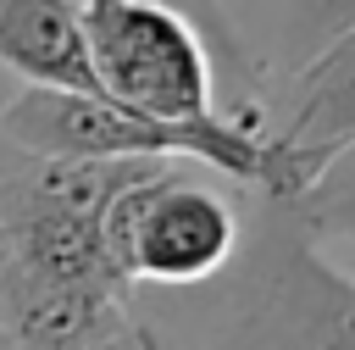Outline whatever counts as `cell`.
Segmentation results:
<instances>
[{"label": "cell", "instance_id": "cell-7", "mask_svg": "<svg viewBox=\"0 0 355 350\" xmlns=\"http://www.w3.org/2000/svg\"><path fill=\"white\" fill-rule=\"evenodd\" d=\"M0 61L22 83L105 94L89 56L83 0H0Z\"/></svg>", "mask_w": 355, "mask_h": 350}, {"label": "cell", "instance_id": "cell-2", "mask_svg": "<svg viewBox=\"0 0 355 350\" xmlns=\"http://www.w3.org/2000/svg\"><path fill=\"white\" fill-rule=\"evenodd\" d=\"M222 278V350H355V256L322 244L283 200L244 228Z\"/></svg>", "mask_w": 355, "mask_h": 350}, {"label": "cell", "instance_id": "cell-10", "mask_svg": "<svg viewBox=\"0 0 355 350\" xmlns=\"http://www.w3.org/2000/svg\"><path fill=\"white\" fill-rule=\"evenodd\" d=\"M311 11H316V17L327 11V39H333L344 22H355V0H311Z\"/></svg>", "mask_w": 355, "mask_h": 350}, {"label": "cell", "instance_id": "cell-6", "mask_svg": "<svg viewBox=\"0 0 355 350\" xmlns=\"http://www.w3.org/2000/svg\"><path fill=\"white\" fill-rule=\"evenodd\" d=\"M355 144V22L322 39L272 94L266 122V200H300L316 172Z\"/></svg>", "mask_w": 355, "mask_h": 350}, {"label": "cell", "instance_id": "cell-14", "mask_svg": "<svg viewBox=\"0 0 355 350\" xmlns=\"http://www.w3.org/2000/svg\"><path fill=\"white\" fill-rule=\"evenodd\" d=\"M0 350H22L17 333H11V322H6V306H0Z\"/></svg>", "mask_w": 355, "mask_h": 350}, {"label": "cell", "instance_id": "cell-11", "mask_svg": "<svg viewBox=\"0 0 355 350\" xmlns=\"http://www.w3.org/2000/svg\"><path fill=\"white\" fill-rule=\"evenodd\" d=\"M83 350H144V339H139V317H133L122 333H111V339H94V344H83Z\"/></svg>", "mask_w": 355, "mask_h": 350}, {"label": "cell", "instance_id": "cell-5", "mask_svg": "<svg viewBox=\"0 0 355 350\" xmlns=\"http://www.w3.org/2000/svg\"><path fill=\"white\" fill-rule=\"evenodd\" d=\"M89 56L111 100L155 117H216L222 72L200 22L166 0H83Z\"/></svg>", "mask_w": 355, "mask_h": 350}, {"label": "cell", "instance_id": "cell-9", "mask_svg": "<svg viewBox=\"0 0 355 350\" xmlns=\"http://www.w3.org/2000/svg\"><path fill=\"white\" fill-rule=\"evenodd\" d=\"M283 206H288L322 244L355 256V144H344V150L316 172V183H311L300 200H283Z\"/></svg>", "mask_w": 355, "mask_h": 350}, {"label": "cell", "instance_id": "cell-4", "mask_svg": "<svg viewBox=\"0 0 355 350\" xmlns=\"http://www.w3.org/2000/svg\"><path fill=\"white\" fill-rule=\"evenodd\" d=\"M244 228L239 200L194 183L178 161L133 178L105 217L111 256L133 289H200L222 278L244 250Z\"/></svg>", "mask_w": 355, "mask_h": 350}, {"label": "cell", "instance_id": "cell-8", "mask_svg": "<svg viewBox=\"0 0 355 350\" xmlns=\"http://www.w3.org/2000/svg\"><path fill=\"white\" fill-rule=\"evenodd\" d=\"M166 6L189 11V17L200 22V33L211 39V50H216V72H222V111H227L233 122H244V128L266 133L277 83H272L266 61L250 50V39H244V28H239L233 6H227V0H166Z\"/></svg>", "mask_w": 355, "mask_h": 350}, {"label": "cell", "instance_id": "cell-13", "mask_svg": "<svg viewBox=\"0 0 355 350\" xmlns=\"http://www.w3.org/2000/svg\"><path fill=\"white\" fill-rule=\"evenodd\" d=\"M139 339H144V350H178V344H172L155 322H144V317H139Z\"/></svg>", "mask_w": 355, "mask_h": 350}, {"label": "cell", "instance_id": "cell-1", "mask_svg": "<svg viewBox=\"0 0 355 350\" xmlns=\"http://www.w3.org/2000/svg\"><path fill=\"white\" fill-rule=\"evenodd\" d=\"M166 156H61L0 133V283L133 289L111 256V200Z\"/></svg>", "mask_w": 355, "mask_h": 350}, {"label": "cell", "instance_id": "cell-12", "mask_svg": "<svg viewBox=\"0 0 355 350\" xmlns=\"http://www.w3.org/2000/svg\"><path fill=\"white\" fill-rule=\"evenodd\" d=\"M17 94H22V78L0 61V128H6V111H11V100H17Z\"/></svg>", "mask_w": 355, "mask_h": 350}, {"label": "cell", "instance_id": "cell-3", "mask_svg": "<svg viewBox=\"0 0 355 350\" xmlns=\"http://www.w3.org/2000/svg\"><path fill=\"white\" fill-rule=\"evenodd\" d=\"M6 139L61 156H166L211 167L233 183L261 189L266 183V133L216 117H155L139 106H122L111 94L89 89H55V83H22V94L6 111Z\"/></svg>", "mask_w": 355, "mask_h": 350}]
</instances>
